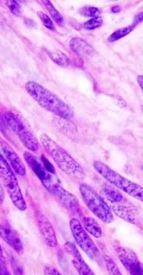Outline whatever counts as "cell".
I'll use <instances>...</instances> for the list:
<instances>
[{
	"mask_svg": "<svg viewBox=\"0 0 143 275\" xmlns=\"http://www.w3.org/2000/svg\"><path fill=\"white\" fill-rule=\"evenodd\" d=\"M100 195L112 213L124 221L134 224L142 230V218L136 205L120 192L112 188L102 189Z\"/></svg>",
	"mask_w": 143,
	"mask_h": 275,
	"instance_id": "obj_1",
	"label": "cell"
},
{
	"mask_svg": "<svg viewBox=\"0 0 143 275\" xmlns=\"http://www.w3.org/2000/svg\"><path fill=\"white\" fill-rule=\"evenodd\" d=\"M25 87L28 94L45 110L64 119L74 117L73 108L52 92L34 81L27 82Z\"/></svg>",
	"mask_w": 143,
	"mask_h": 275,
	"instance_id": "obj_2",
	"label": "cell"
},
{
	"mask_svg": "<svg viewBox=\"0 0 143 275\" xmlns=\"http://www.w3.org/2000/svg\"><path fill=\"white\" fill-rule=\"evenodd\" d=\"M40 141L46 152L62 172L80 180L85 177L86 174L82 167L50 136L42 133L40 136Z\"/></svg>",
	"mask_w": 143,
	"mask_h": 275,
	"instance_id": "obj_3",
	"label": "cell"
},
{
	"mask_svg": "<svg viewBox=\"0 0 143 275\" xmlns=\"http://www.w3.org/2000/svg\"><path fill=\"white\" fill-rule=\"evenodd\" d=\"M93 166L110 184L136 199L142 201L143 189L142 186L118 174L104 162L96 160L94 162Z\"/></svg>",
	"mask_w": 143,
	"mask_h": 275,
	"instance_id": "obj_4",
	"label": "cell"
},
{
	"mask_svg": "<svg viewBox=\"0 0 143 275\" xmlns=\"http://www.w3.org/2000/svg\"><path fill=\"white\" fill-rule=\"evenodd\" d=\"M0 179L15 207L20 211H26L27 209L26 202L23 197L14 170L1 152Z\"/></svg>",
	"mask_w": 143,
	"mask_h": 275,
	"instance_id": "obj_5",
	"label": "cell"
},
{
	"mask_svg": "<svg viewBox=\"0 0 143 275\" xmlns=\"http://www.w3.org/2000/svg\"><path fill=\"white\" fill-rule=\"evenodd\" d=\"M4 117L10 128L16 135L24 146L32 152L38 150V140L29 126L16 114L11 111L6 112Z\"/></svg>",
	"mask_w": 143,
	"mask_h": 275,
	"instance_id": "obj_6",
	"label": "cell"
},
{
	"mask_svg": "<svg viewBox=\"0 0 143 275\" xmlns=\"http://www.w3.org/2000/svg\"><path fill=\"white\" fill-rule=\"evenodd\" d=\"M80 191L86 207L95 216L106 224L114 221L112 213L100 195L86 184L80 185Z\"/></svg>",
	"mask_w": 143,
	"mask_h": 275,
	"instance_id": "obj_7",
	"label": "cell"
},
{
	"mask_svg": "<svg viewBox=\"0 0 143 275\" xmlns=\"http://www.w3.org/2000/svg\"><path fill=\"white\" fill-rule=\"evenodd\" d=\"M72 234L76 243L84 253L92 260H101L100 251L84 230L82 223L77 218H74L70 221Z\"/></svg>",
	"mask_w": 143,
	"mask_h": 275,
	"instance_id": "obj_8",
	"label": "cell"
},
{
	"mask_svg": "<svg viewBox=\"0 0 143 275\" xmlns=\"http://www.w3.org/2000/svg\"><path fill=\"white\" fill-rule=\"evenodd\" d=\"M114 248L118 259L130 274L142 275V264L132 249L120 245Z\"/></svg>",
	"mask_w": 143,
	"mask_h": 275,
	"instance_id": "obj_9",
	"label": "cell"
},
{
	"mask_svg": "<svg viewBox=\"0 0 143 275\" xmlns=\"http://www.w3.org/2000/svg\"><path fill=\"white\" fill-rule=\"evenodd\" d=\"M70 212L78 214L80 205L78 198L57 183H53L50 191Z\"/></svg>",
	"mask_w": 143,
	"mask_h": 275,
	"instance_id": "obj_10",
	"label": "cell"
},
{
	"mask_svg": "<svg viewBox=\"0 0 143 275\" xmlns=\"http://www.w3.org/2000/svg\"><path fill=\"white\" fill-rule=\"evenodd\" d=\"M23 157L28 165L41 181L44 188L50 191L53 184L50 173L45 169L40 160L31 152L26 151L23 154Z\"/></svg>",
	"mask_w": 143,
	"mask_h": 275,
	"instance_id": "obj_11",
	"label": "cell"
},
{
	"mask_svg": "<svg viewBox=\"0 0 143 275\" xmlns=\"http://www.w3.org/2000/svg\"><path fill=\"white\" fill-rule=\"evenodd\" d=\"M34 217L44 242L49 246L56 247L58 245L57 238L53 226L48 218L38 211L35 212Z\"/></svg>",
	"mask_w": 143,
	"mask_h": 275,
	"instance_id": "obj_12",
	"label": "cell"
},
{
	"mask_svg": "<svg viewBox=\"0 0 143 275\" xmlns=\"http://www.w3.org/2000/svg\"><path fill=\"white\" fill-rule=\"evenodd\" d=\"M0 148L4 153L7 161L16 174L21 176L26 175V169L22 160L15 150L0 137Z\"/></svg>",
	"mask_w": 143,
	"mask_h": 275,
	"instance_id": "obj_13",
	"label": "cell"
},
{
	"mask_svg": "<svg viewBox=\"0 0 143 275\" xmlns=\"http://www.w3.org/2000/svg\"><path fill=\"white\" fill-rule=\"evenodd\" d=\"M64 248L67 253L73 257L72 263L80 274L94 275V272L85 262L76 246L70 241L64 244Z\"/></svg>",
	"mask_w": 143,
	"mask_h": 275,
	"instance_id": "obj_14",
	"label": "cell"
},
{
	"mask_svg": "<svg viewBox=\"0 0 143 275\" xmlns=\"http://www.w3.org/2000/svg\"><path fill=\"white\" fill-rule=\"evenodd\" d=\"M0 237L18 254H21L24 247L18 233L9 225L0 223Z\"/></svg>",
	"mask_w": 143,
	"mask_h": 275,
	"instance_id": "obj_15",
	"label": "cell"
},
{
	"mask_svg": "<svg viewBox=\"0 0 143 275\" xmlns=\"http://www.w3.org/2000/svg\"><path fill=\"white\" fill-rule=\"evenodd\" d=\"M70 48L76 54L80 57L90 56L94 50L91 46L85 40L80 38H74L69 43Z\"/></svg>",
	"mask_w": 143,
	"mask_h": 275,
	"instance_id": "obj_16",
	"label": "cell"
},
{
	"mask_svg": "<svg viewBox=\"0 0 143 275\" xmlns=\"http://www.w3.org/2000/svg\"><path fill=\"white\" fill-rule=\"evenodd\" d=\"M82 225L85 230L96 238H100L102 235V229L98 221L90 216H84L82 218Z\"/></svg>",
	"mask_w": 143,
	"mask_h": 275,
	"instance_id": "obj_17",
	"label": "cell"
},
{
	"mask_svg": "<svg viewBox=\"0 0 143 275\" xmlns=\"http://www.w3.org/2000/svg\"><path fill=\"white\" fill-rule=\"evenodd\" d=\"M43 5L49 12L52 18L59 26L62 27L64 25V19L59 12L55 8L50 1H42Z\"/></svg>",
	"mask_w": 143,
	"mask_h": 275,
	"instance_id": "obj_18",
	"label": "cell"
},
{
	"mask_svg": "<svg viewBox=\"0 0 143 275\" xmlns=\"http://www.w3.org/2000/svg\"><path fill=\"white\" fill-rule=\"evenodd\" d=\"M49 57L54 63L61 67H67L70 64L68 57L61 51L50 52Z\"/></svg>",
	"mask_w": 143,
	"mask_h": 275,
	"instance_id": "obj_19",
	"label": "cell"
},
{
	"mask_svg": "<svg viewBox=\"0 0 143 275\" xmlns=\"http://www.w3.org/2000/svg\"><path fill=\"white\" fill-rule=\"evenodd\" d=\"M135 28L136 27L132 25L126 28L119 29L109 36L108 38V41L109 43H113L116 41L120 40L131 33L134 30Z\"/></svg>",
	"mask_w": 143,
	"mask_h": 275,
	"instance_id": "obj_20",
	"label": "cell"
},
{
	"mask_svg": "<svg viewBox=\"0 0 143 275\" xmlns=\"http://www.w3.org/2000/svg\"><path fill=\"white\" fill-rule=\"evenodd\" d=\"M102 24L103 20L101 17H94L85 22L84 28L88 31H93L100 28Z\"/></svg>",
	"mask_w": 143,
	"mask_h": 275,
	"instance_id": "obj_21",
	"label": "cell"
},
{
	"mask_svg": "<svg viewBox=\"0 0 143 275\" xmlns=\"http://www.w3.org/2000/svg\"><path fill=\"white\" fill-rule=\"evenodd\" d=\"M104 260L110 274L122 275V273L119 268L114 261V260L108 256L106 255L104 257Z\"/></svg>",
	"mask_w": 143,
	"mask_h": 275,
	"instance_id": "obj_22",
	"label": "cell"
},
{
	"mask_svg": "<svg viewBox=\"0 0 143 275\" xmlns=\"http://www.w3.org/2000/svg\"><path fill=\"white\" fill-rule=\"evenodd\" d=\"M38 15L43 25L49 30L54 32L56 30V27L53 21L48 16L42 12H38Z\"/></svg>",
	"mask_w": 143,
	"mask_h": 275,
	"instance_id": "obj_23",
	"label": "cell"
},
{
	"mask_svg": "<svg viewBox=\"0 0 143 275\" xmlns=\"http://www.w3.org/2000/svg\"><path fill=\"white\" fill-rule=\"evenodd\" d=\"M80 14L88 17H97L102 13V11L96 7H86L81 9Z\"/></svg>",
	"mask_w": 143,
	"mask_h": 275,
	"instance_id": "obj_24",
	"label": "cell"
},
{
	"mask_svg": "<svg viewBox=\"0 0 143 275\" xmlns=\"http://www.w3.org/2000/svg\"><path fill=\"white\" fill-rule=\"evenodd\" d=\"M6 4L10 13L15 16H19L20 14V7L18 4L14 0H9L6 2Z\"/></svg>",
	"mask_w": 143,
	"mask_h": 275,
	"instance_id": "obj_25",
	"label": "cell"
},
{
	"mask_svg": "<svg viewBox=\"0 0 143 275\" xmlns=\"http://www.w3.org/2000/svg\"><path fill=\"white\" fill-rule=\"evenodd\" d=\"M42 160L43 165L45 169L50 173L55 174H56V170L53 165L49 161L44 155L42 157Z\"/></svg>",
	"mask_w": 143,
	"mask_h": 275,
	"instance_id": "obj_26",
	"label": "cell"
},
{
	"mask_svg": "<svg viewBox=\"0 0 143 275\" xmlns=\"http://www.w3.org/2000/svg\"><path fill=\"white\" fill-rule=\"evenodd\" d=\"M44 272L45 274L61 275L60 271L55 267L51 265H45L44 266Z\"/></svg>",
	"mask_w": 143,
	"mask_h": 275,
	"instance_id": "obj_27",
	"label": "cell"
},
{
	"mask_svg": "<svg viewBox=\"0 0 143 275\" xmlns=\"http://www.w3.org/2000/svg\"><path fill=\"white\" fill-rule=\"evenodd\" d=\"M8 127L4 117V114L0 112V130L4 134L8 132Z\"/></svg>",
	"mask_w": 143,
	"mask_h": 275,
	"instance_id": "obj_28",
	"label": "cell"
},
{
	"mask_svg": "<svg viewBox=\"0 0 143 275\" xmlns=\"http://www.w3.org/2000/svg\"><path fill=\"white\" fill-rule=\"evenodd\" d=\"M11 264L14 274H22L24 273L23 269L21 266L18 264L16 261L12 258L11 259Z\"/></svg>",
	"mask_w": 143,
	"mask_h": 275,
	"instance_id": "obj_29",
	"label": "cell"
},
{
	"mask_svg": "<svg viewBox=\"0 0 143 275\" xmlns=\"http://www.w3.org/2000/svg\"><path fill=\"white\" fill-rule=\"evenodd\" d=\"M10 274L9 270L4 264V262L0 260V275H8Z\"/></svg>",
	"mask_w": 143,
	"mask_h": 275,
	"instance_id": "obj_30",
	"label": "cell"
},
{
	"mask_svg": "<svg viewBox=\"0 0 143 275\" xmlns=\"http://www.w3.org/2000/svg\"><path fill=\"white\" fill-rule=\"evenodd\" d=\"M142 12L138 13V14H137L135 16L134 24L132 25H134V27H136L137 25L140 24V23H142Z\"/></svg>",
	"mask_w": 143,
	"mask_h": 275,
	"instance_id": "obj_31",
	"label": "cell"
},
{
	"mask_svg": "<svg viewBox=\"0 0 143 275\" xmlns=\"http://www.w3.org/2000/svg\"><path fill=\"white\" fill-rule=\"evenodd\" d=\"M4 198L5 195L4 189L1 182H0V205H2L4 203Z\"/></svg>",
	"mask_w": 143,
	"mask_h": 275,
	"instance_id": "obj_32",
	"label": "cell"
},
{
	"mask_svg": "<svg viewBox=\"0 0 143 275\" xmlns=\"http://www.w3.org/2000/svg\"><path fill=\"white\" fill-rule=\"evenodd\" d=\"M111 11L113 13L116 14L121 11V8L118 6H115L112 8Z\"/></svg>",
	"mask_w": 143,
	"mask_h": 275,
	"instance_id": "obj_33",
	"label": "cell"
},
{
	"mask_svg": "<svg viewBox=\"0 0 143 275\" xmlns=\"http://www.w3.org/2000/svg\"><path fill=\"white\" fill-rule=\"evenodd\" d=\"M142 81L143 78L142 75L138 77L137 81L142 90Z\"/></svg>",
	"mask_w": 143,
	"mask_h": 275,
	"instance_id": "obj_34",
	"label": "cell"
},
{
	"mask_svg": "<svg viewBox=\"0 0 143 275\" xmlns=\"http://www.w3.org/2000/svg\"><path fill=\"white\" fill-rule=\"evenodd\" d=\"M0 260L4 262V255L1 245H0Z\"/></svg>",
	"mask_w": 143,
	"mask_h": 275,
	"instance_id": "obj_35",
	"label": "cell"
}]
</instances>
